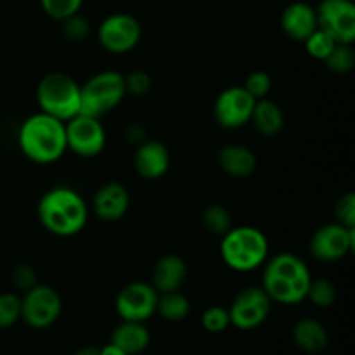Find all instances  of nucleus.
<instances>
[{
  "instance_id": "f257e3e1",
  "label": "nucleus",
  "mask_w": 355,
  "mask_h": 355,
  "mask_svg": "<svg viewBox=\"0 0 355 355\" xmlns=\"http://www.w3.org/2000/svg\"><path fill=\"white\" fill-rule=\"evenodd\" d=\"M37 217L47 232L59 238H71L85 227L89 207L75 189L59 186L49 189L40 198Z\"/></svg>"
},
{
  "instance_id": "f03ea898",
  "label": "nucleus",
  "mask_w": 355,
  "mask_h": 355,
  "mask_svg": "<svg viewBox=\"0 0 355 355\" xmlns=\"http://www.w3.org/2000/svg\"><path fill=\"white\" fill-rule=\"evenodd\" d=\"M311 281L307 263L293 253H277L266 260L262 288L276 304L297 305L304 302Z\"/></svg>"
},
{
  "instance_id": "7ed1b4c3",
  "label": "nucleus",
  "mask_w": 355,
  "mask_h": 355,
  "mask_svg": "<svg viewBox=\"0 0 355 355\" xmlns=\"http://www.w3.org/2000/svg\"><path fill=\"white\" fill-rule=\"evenodd\" d=\"M17 142L21 153L33 163L49 165L58 162L68 151L64 121L38 111L23 121Z\"/></svg>"
},
{
  "instance_id": "20e7f679",
  "label": "nucleus",
  "mask_w": 355,
  "mask_h": 355,
  "mask_svg": "<svg viewBox=\"0 0 355 355\" xmlns=\"http://www.w3.org/2000/svg\"><path fill=\"white\" fill-rule=\"evenodd\" d=\"M220 257L225 266L238 272L259 269L269 259V241L253 225L231 227L220 241Z\"/></svg>"
},
{
  "instance_id": "39448f33",
  "label": "nucleus",
  "mask_w": 355,
  "mask_h": 355,
  "mask_svg": "<svg viewBox=\"0 0 355 355\" xmlns=\"http://www.w3.org/2000/svg\"><path fill=\"white\" fill-rule=\"evenodd\" d=\"M37 103L42 113L61 121L80 113V85L62 71L47 73L37 85Z\"/></svg>"
},
{
  "instance_id": "423d86ee",
  "label": "nucleus",
  "mask_w": 355,
  "mask_h": 355,
  "mask_svg": "<svg viewBox=\"0 0 355 355\" xmlns=\"http://www.w3.org/2000/svg\"><path fill=\"white\" fill-rule=\"evenodd\" d=\"M125 96V75L113 69L96 73L80 85V113L101 118L114 110Z\"/></svg>"
},
{
  "instance_id": "0eeeda50",
  "label": "nucleus",
  "mask_w": 355,
  "mask_h": 355,
  "mask_svg": "<svg viewBox=\"0 0 355 355\" xmlns=\"http://www.w3.org/2000/svg\"><path fill=\"white\" fill-rule=\"evenodd\" d=\"M62 312L61 295L47 284H35L21 298V319L33 329L51 328Z\"/></svg>"
},
{
  "instance_id": "6e6552de",
  "label": "nucleus",
  "mask_w": 355,
  "mask_h": 355,
  "mask_svg": "<svg viewBox=\"0 0 355 355\" xmlns=\"http://www.w3.org/2000/svg\"><path fill=\"white\" fill-rule=\"evenodd\" d=\"M142 37V28L137 17L127 12L110 14L97 28V40L104 51L111 54H127L137 47Z\"/></svg>"
},
{
  "instance_id": "1a4fd4ad",
  "label": "nucleus",
  "mask_w": 355,
  "mask_h": 355,
  "mask_svg": "<svg viewBox=\"0 0 355 355\" xmlns=\"http://www.w3.org/2000/svg\"><path fill=\"white\" fill-rule=\"evenodd\" d=\"M66 148L82 158L101 155L106 146V130L99 118L78 113L64 121Z\"/></svg>"
},
{
  "instance_id": "9d476101",
  "label": "nucleus",
  "mask_w": 355,
  "mask_h": 355,
  "mask_svg": "<svg viewBox=\"0 0 355 355\" xmlns=\"http://www.w3.org/2000/svg\"><path fill=\"white\" fill-rule=\"evenodd\" d=\"M270 307H272V300L262 286L243 288L231 302V307L227 309L231 324L243 331L259 328L269 318Z\"/></svg>"
},
{
  "instance_id": "9b49d317",
  "label": "nucleus",
  "mask_w": 355,
  "mask_h": 355,
  "mask_svg": "<svg viewBox=\"0 0 355 355\" xmlns=\"http://www.w3.org/2000/svg\"><path fill=\"white\" fill-rule=\"evenodd\" d=\"M318 28L336 44H354L355 6L352 0H321L315 7Z\"/></svg>"
},
{
  "instance_id": "f8f14e48",
  "label": "nucleus",
  "mask_w": 355,
  "mask_h": 355,
  "mask_svg": "<svg viewBox=\"0 0 355 355\" xmlns=\"http://www.w3.org/2000/svg\"><path fill=\"white\" fill-rule=\"evenodd\" d=\"M159 293L153 284L144 281H134L123 286L114 300V309L121 321L146 322L156 314Z\"/></svg>"
},
{
  "instance_id": "ddd939ff",
  "label": "nucleus",
  "mask_w": 355,
  "mask_h": 355,
  "mask_svg": "<svg viewBox=\"0 0 355 355\" xmlns=\"http://www.w3.org/2000/svg\"><path fill=\"white\" fill-rule=\"evenodd\" d=\"M255 103L243 85L227 87L215 99L214 116L220 127L234 130L250 123Z\"/></svg>"
},
{
  "instance_id": "4468645a",
  "label": "nucleus",
  "mask_w": 355,
  "mask_h": 355,
  "mask_svg": "<svg viewBox=\"0 0 355 355\" xmlns=\"http://www.w3.org/2000/svg\"><path fill=\"white\" fill-rule=\"evenodd\" d=\"M355 246V229L338 224H326L314 232L311 253L321 262H336L349 255Z\"/></svg>"
},
{
  "instance_id": "2eb2a0df",
  "label": "nucleus",
  "mask_w": 355,
  "mask_h": 355,
  "mask_svg": "<svg viewBox=\"0 0 355 355\" xmlns=\"http://www.w3.org/2000/svg\"><path fill=\"white\" fill-rule=\"evenodd\" d=\"M130 207V194L120 182L103 184L92 198V210L104 222H116L125 217Z\"/></svg>"
},
{
  "instance_id": "dca6fc26",
  "label": "nucleus",
  "mask_w": 355,
  "mask_h": 355,
  "mask_svg": "<svg viewBox=\"0 0 355 355\" xmlns=\"http://www.w3.org/2000/svg\"><path fill=\"white\" fill-rule=\"evenodd\" d=\"M134 166L146 180H158L168 172L170 153L162 141H142L134 153Z\"/></svg>"
},
{
  "instance_id": "f3484780",
  "label": "nucleus",
  "mask_w": 355,
  "mask_h": 355,
  "mask_svg": "<svg viewBox=\"0 0 355 355\" xmlns=\"http://www.w3.org/2000/svg\"><path fill=\"white\" fill-rule=\"evenodd\" d=\"M281 30L295 42H305L318 30L315 9L307 2H291L281 12Z\"/></svg>"
},
{
  "instance_id": "a211bd4d",
  "label": "nucleus",
  "mask_w": 355,
  "mask_h": 355,
  "mask_svg": "<svg viewBox=\"0 0 355 355\" xmlns=\"http://www.w3.org/2000/svg\"><path fill=\"white\" fill-rule=\"evenodd\" d=\"M187 277V263L179 255H165L155 263L153 269V288L158 293L177 291Z\"/></svg>"
},
{
  "instance_id": "6ab92c4d",
  "label": "nucleus",
  "mask_w": 355,
  "mask_h": 355,
  "mask_svg": "<svg viewBox=\"0 0 355 355\" xmlns=\"http://www.w3.org/2000/svg\"><path fill=\"white\" fill-rule=\"evenodd\" d=\"M217 163L222 172L236 179L250 177L257 168V156L250 148L241 144H227L218 149Z\"/></svg>"
},
{
  "instance_id": "aec40b11",
  "label": "nucleus",
  "mask_w": 355,
  "mask_h": 355,
  "mask_svg": "<svg viewBox=\"0 0 355 355\" xmlns=\"http://www.w3.org/2000/svg\"><path fill=\"white\" fill-rule=\"evenodd\" d=\"M151 342V333L146 328L144 322L123 321L114 328L111 335V343L120 347L128 355H137L144 352Z\"/></svg>"
},
{
  "instance_id": "412c9836",
  "label": "nucleus",
  "mask_w": 355,
  "mask_h": 355,
  "mask_svg": "<svg viewBox=\"0 0 355 355\" xmlns=\"http://www.w3.org/2000/svg\"><path fill=\"white\" fill-rule=\"evenodd\" d=\"M293 342L307 354H321L328 349L329 336L318 319H300L293 328Z\"/></svg>"
},
{
  "instance_id": "4be33fe9",
  "label": "nucleus",
  "mask_w": 355,
  "mask_h": 355,
  "mask_svg": "<svg viewBox=\"0 0 355 355\" xmlns=\"http://www.w3.org/2000/svg\"><path fill=\"white\" fill-rule=\"evenodd\" d=\"M250 121L263 137H274L283 130L284 113L279 104L266 97V99H259L255 103Z\"/></svg>"
},
{
  "instance_id": "5701e85b",
  "label": "nucleus",
  "mask_w": 355,
  "mask_h": 355,
  "mask_svg": "<svg viewBox=\"0 0 355 355\" xmlns=\"http://www.w3.org/2000/svg\"><path fill=\"white\" fill-rule=\"evenodd\" d=\"M156 312L162 315L165 321L179 322L189 315L191 304L187 300L186 295L177 291H166V293H159L158 305H156Z\"/></svg>"
},
{
  "instance_id": "b1692460",
  "label": "nucleus",
  "mask_w": 355,
  "mask_h": 355,
  "mask_svg": "<svg viewBox=\"0 0 355 355\" xmlns=\"http://www.w3.org/2000/svg\"><path fill=\"white\" fill-rule=\"evenodd\" d=\"M201 224L207 229L210 234L214 236H224L229 229L232 227V217L231 211L222 205H210L203 210L201 215Z\"/></svg>"
},
{
  "instance_id": "393cba45",
  "label": "nucleus",
  "mask_w": 355,
  "mask_h": 355,
  "mask_svg": "<svg viewBox=\"0 0 355 355\" xmlns=\"http://www.w3.org/2000/svg\"><path fill=\"white\" fill-rule=\"evenodd\" d=\"M322 62L333 73H338V75L350 73L355 66V52L352 44H336Z\"/></svg>"
},
{
  "instance_id": "a878e982",
  "label": "nucleus",
  "mask_w": 355,
  "mask_h": 355,
  "mask_svg": "<svg viewBox=\"0 0 355 355\" xmlns=\"http://www.w3.org/2000/svg\"><path fill=\"white\" fill-rule=\"evenodd\" d=\"M305 300H311L315 307H331L336 300L335 284L328 279H312Z\"/></svg>"
},
{
  "instance_id": "bb28decb",
  "label": "nucleus",
  "mask_w": 355,
  "mask_h": 355,
  "mask_svg": "<svg viewBox=\"0 0 355 355\" xmlns=\"http://www.w3.org/2000/svg\"><path fill=\"white\" fill-rule=\"evenodd\" d=\"M83 0H40V6L49 17L55 21H64L78 14Z\"/></svg>"
},
{
  "instance_id": "cd10ccee",
  "label": "nucleus",
  "mask_w": 355,
  "mask_h": 355,
  "mask_svg": "<svg viewBox=\"0 0 355 355\" xmlns=\"http://www.w3.org/2000/svg\"><path fill=\"white\" fill-rule=\"evenodd\" d=\"M305 49H307L309 55H312L318 61H324L326 58L329 55V52L333 51V47L336 45V42L329 37L326 31L322 30H315L311 37L305 38Z\"/></svg>"
},
{
  "instance_id": "c85d7f7f",
  "label": "nucleus",
  "mask_w": 355,
  "mask_h": 355,
  "mask_svg": "<svg viewBox=\"0 0 355 355\" xmlns=\"http://www.w3.org/2000/svg\"><path fill=\"white\" fill-rule=\"evenodd\" d=\"M21 319V298L14 293L0 295V329L10 328Z\"/></svg>"
},
{
  "instance_id": "c756f323",
  "label": "nucleus",
  "mask_w": 355,
  "mask_h": 355,
  "mask_svg": "<svg viewBox=\"0 0 355 355\" xmlns=\"http://www.w3.org/2000/svg\"><path fill=\"white\" fill-rule=\"evenodd\" d=\"M246 92L253 97L255 101L266 99L269 97L270 89H272V78L267 71H262V69H257V71L250 73L245 80Z\"/></svg>"
},
{
  "instance_id": "7c9ffc66",
  "label": "nucleus",
  "mask_w": 355,
  "mask_h": 355,
  "mask_svg": "<svg viewBox=\"0 0 355 355\" xmlns=\"http://www.w3.org/2000/svg\"><path fill=\"white\" fill-rule=\"evenodd\" d=\"M201 324L208 333H222L231 326V318H229V311L224 307H208L201 315Z\"/></svg>"
},
{
  "instance_id": "2f4dec72",
  "label": "nucleus",
  "mask_w": 355,
  "mask_h": 355,
  "mask_svg": "<svg viewBox=\"0 0 355 355\" xmlns=\"http://www.w3.org/2000/svg\"><path fill=\"white\" fill-rule=\"evenodd\" d=\"M151 75L144 71V69H135V71H130L125 76V89H127V94H130V96H146L151 90Z\"/></svg>"
},
{
  "instance_id": "473e14b6",
  "label": "nucleus",
  "mask_w": 355,
  "mask_h": 355,
  "mask_svg": "<svg viewBox=\"0 0 355 355\" xmlns=\"http://www.w3.org/2000/svg\"><path fill=\"white\" fill-rule=\"evenodd\" d=\"M62 33L69 42H83L90 33L89 21L80 14H75V16L62 21Z\"/></svg>"
},
{
  "instance_id": "72a5a7b5",
  "label": "nucleus",
  "mask_w": 355,
  "mask_h": 355,
  "mask_svg": "<svg viewBox=\"0 0 355 355\" xmlns=\"http://www.w3.org/2000/svg\"><path fill=\"white\" fill-rule=\"evenodd\" d=\"M336 222L345 227L355 229V196L354 193H347L336 201L335 205Z\"/></svg>"
},
{
  "instance_id": "f704fd0d",
  "label": "nucleus",
  "mask_w": 355,
  "mask_h": 355,
  "mask_svg": "<svg viewBox=\"0 0 355 355\" xmlns=\"http://www.w3.org/2000/svg\"><path fill=\"white\" fill-rule=\"evenodd\" d=\"M38 283L37 270L28 263H21L12 270V284L21 291H28Z\"/></svg>"
},
{
  "instance_id": "c9c22d12",
  "label": "nucleus",
  "mask_w": 355,
  "mask_h": 355,
  "mask_svg": "<svg viewBox=\"0 0 355 355\" xmlns=\"http://www.w3.org/2000/svg\"><path fill=\"white\" fill-rule=\"evenodd\" d=\"M99 355H128V354L123 352V350H121L120 347L114 345V343H107V345H104L103 349H99Z\"/></svg>"
},
{
  "instance_id": "e433bc0d",
  "label": "nucleus",
  "mask_w": 355,
  "mask_h": 355,
  "mask_svg": "<svg viewBox=\"0 0 355 355\" xmlns=\"http://www.w3.org/2000/svg\"><path fill=\"white\" fill-rule=\"evenodd\" d=\"M75 355H99V349H94V347H83V349H80Z\"/></svg>"
}]
</instances>
